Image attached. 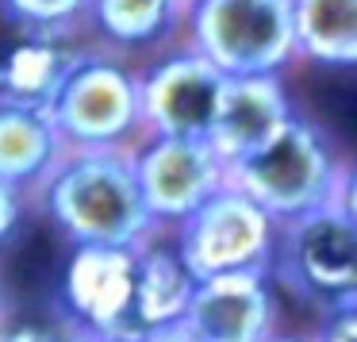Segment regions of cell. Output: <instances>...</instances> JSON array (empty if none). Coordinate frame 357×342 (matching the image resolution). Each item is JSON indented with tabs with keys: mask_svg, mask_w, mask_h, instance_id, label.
I'll return each instance as SVG.
<instances>
[{
	"mask_svg": "<svg viewBox=\"0 0 357 342\" xmlns=\"http://www.w3.org/2000/svg\"><path fill=\"white\" fill-rule=\"evenodd\" d=\"M277 246H284V277L319 308L357 304V216L354 196L326 204L319 211L280 227Z\"/></svg>",
	"mask_w": 357,
	"mask_h": 342,
	"instance_id": "obj_6",
	"label": "cell"
},
{
	"mask_svg": "<svg viewBox=\"0 0 357 342\" xmlns=\"http://www.w3.org/2000/svg\"><path fill=\"white\" fill-rule=\"evenodd\" d=\"M292 116L296 108L280 73L227 77L208 127V142L223 158V165H234L254 150H261Z\"/></svg>",
	"mask_w": 357,
	"mask_h": 342,
	"instance_id": "obj_11",
	"label": "cell"
},
{
	"mask_svg": "<svg viewBox=\"0 0 357 342\" xmlns=\"http://www.w3.org/2000/svg\"><path fill=\"white\" fill-rule=\"evenodd\" d=\"M227 181L280 227L354 196L349 162L338 154L331 135L303 116H292L261 150L227 165Z\"/></svg>",
	"mask_w": 357,
	"mask_h": 342,
	"instance_id": "obj_2",
	"label": "cell"
},
{
	"mask_svg": "<svg viewBox=\"0 0 357 342\" xmlns=\"http://www.w3.org/2000/svg\"><path fill=\"white\" fill-rule=\"evenodd\" d=\"M66 35L70 31H27L12 43L0 54V101L47 112L73 66L85 58V50L66 43Z\"/></svg>",
	"mask_w": 357,
	"mask_h": 342,
	"instance_id": "obj_12",
	"label": "cell"
},
{
	"mask_svg": "<svg viewBox=\"0 0 357 342\" xmlns=\"http://www.w3.org/2000/svg\"><path fill=\"white\" fill-rule=\"evenodd\" d=\"M47 112L66 150H131L142 135L139 73L104 54H85Z\"/></svg>",
	"mask_w": 357,
	"mask_h": 342,
	"instance_id": "obj_4",
	"label": "cell"
},
{
	"mask_svg": "<svg viewBox=\"0 0 357 342\" xmlns=\"http://www.w3.org/2000/svg\"><path fill=\"white\" fill-rule=\"evenodd\" d=\"M181 20L188 50L223 77L280 73L296 62L292 0H188Z\"/></svg>",
	"mask_w": 357,
	"mask_h": 342,
	"instance_id": "obj_3",
	"label": "cell"
},
{
	"mask_svg": "<svg viewBox=\"0 0 357 342\" xmlns=\"http://www.w3.org/2000/svg\"><path fill=\"white\" fill-rule=\"evenodd\" d=\"M39 204L70 246H142L154 239L135 173V147L66 150L39 188Z\"/></svg>",
	"mask_w": 357,
	"mask_h": 342,
	"instance_id": "obj_1",
	"label": "cell"
},
{
	"mask_svg": "<svg viewBox=\"0 0 357 342\" xmlns=\"http://www.w3.org/2000/svg\"><path fill=\"white\" fill-rule=\"evenodd\" d=\"M307 342H357V304L323 308V323Z\"/></svg>",
	"mask_w": 357,
	"mask_h": 342,
	"instance_id": "obj_20",
	"label": "cell"
},
{
	"mask_svg": "<svg viewBox=\"0 0 357 342\" xmlns=\"http://www.w3.org/2000/svg\"><path fill=\"white\" fill-rule=\"evenodd\" d=\"M50 231H27V227H16L12 231V239L0 246V254L4 258V265H0V288L8 292V288H16V292L24 296H47L50 288H54V281L62 277V258H58V239L62 235L54 231V223L47 219Z\"/></svg>",
	"mask_w": 357,
	"mask_h": 342,
	"instance_id": "obj_16",
	"label": "cell"
},
{
	"mask_svg": "<svg viewBox=\"0 0 357 342\" xmlns=\"http://www.w3.org/2000/svg\"><path fill=\"white\" fill-rule=\"evenodd\" d=\"M185 4H188V0H185Z\"/></svg>",
	"mask_w": 357,
	"mask_h": 342,
	"instance_id": "obj_26",
	"label": "cell"
},
{
	"mask_svg": "<svg viewBox=\"0 0 357 342\" xmlns=\"http://www.w3.org/2000/svg\"><path fill=\"white\" fill-rule=\"evenodd\" d=\"M139 246H73L62 265L66 323L81 339L146 334L135 315Z\"/></svg>",
	"mask_w": 357,
	"mask_h": 342,
	"instance_id": "obj_7",
	"label": "cell"
},
{
	"mask_svg": "<svg viewBox=\"0 0 357 342\" xmlns=\"http://www.w3.org/2000/svg\"><path fill=\"white\" fill-rule=\"evenodd\" d=\"M146 334H150L154 342H192V339H188V331H185L181 323H173V327H162V331H146Z\"/></svg>",
	"mask_w": 357,
	"mask_h": 342,
	"instance_id": "obj_22",
	"label": "cell"
},
{
	"mask_svg": "<svg viewBox=\"0 0 357 342\" xmlns=\"http://www.w3.org/2000/svg\"><path fill=\"white\" fill-rule=\"evenodd\" d=\"M277 323L269 269L215 273L196 281L181 327L192 342H269Z\"/></svg>",
	"mask_w": 357,
	"mask_h": 342,
	"instance_id": "obj_10",
	"label": "cell"
},
{
	"mask_svg": "<svg viewBox=\"0 0 357 342\" xmlns=\"http://www.w3.org/2000/svg\"><path fill=\"white\" fill-rule=\"evenodd\" d=\"M66 154L50 112L0 101V181L20 193L39 188Z\"/></svg>",
	"mask_w": 357,
	"mask_h": 342,
	"instance_id": "obj_13",
	"label": "cell"
},
{
	"mask_svg": "<svg viewBox=\"0 0 357 342\" xmlns=\"http://www.w3.org/2000/svg\"><path fill=\"white\" fill-rule=\"evenodd\" d=\"M96 31L116 47H142L165 35L185 12V0H89Z\"/></svg>",
	"mask_w": 357,
	"mask_h": 342,
	"instance_id": "obj_17",
	"label": "cell"
},
{
	"mask_svg": "<svg viewBox=\"0 0 357 342\" xmlns=\"http://www.w3.org/2000/svg\"><path fill=\"white\" fill-rule=\"evenodd\" d=\"M135 173L154 223H181L227 185V165L208 139L142 135L135 142Z\"/></svg>",
	"mask_w": 357,
	"mask_h": 342,
	"instance_id": "obj_8",
	"label": "cell"
},
{
	"mask_svg": "<svg viewBox=\"0 0 357 342\" xmlns=\"http://www.w3.org/2000/svg\"><path fill=\"white\" fill-rule=\"evenodd\" d=\"M20 223H24V193L0 181V246L12 239Z\"/></svg>",
	"mask_w": 357,
	"mask_h": 342,
	"instance_id": "obj_21",
	"label": "cell"
},
{
	"mask_svg": "<svg viewBox=\"0 0 357 342\" xmlns=\"http://www.w3.org/2000/svg\"><path fill=\"white\" fill-rule=\"evenodd\" d=\"M0 4L27 31H70L85 16L89 0H0Z\"/></svg>",
	"mask_w": 357,
	"mask_h": 342,
	"instance_id": "obj_18",
	"label": "cell"
},
{
	"mask_svg": "<svg viewBox=\"0 0 357 342\" xmlns=\"http://www.w3.org/2000/svg\"><path fill=\"white\" fill-rule=\"evenodd\" d=\"M269 342H307V339H300V334H273Z\"/></svg>",
	"mask_w": 357,
	"mask_h": 342,
	"instance_id": "obj_24",
	"label": "cell"
},
{
	"mask_svg": "<svg viewBox=\"0 0 357 342\" xmlns=\"http://www.w3.org/2000/svg\"><path fill=\"white\" fill-rule=\"evenodd\" d=\"M81 342H154L150 334H119V339H81Z\"/></svg>",
	"mask_w": 357,
	"mask_h": 342,
	"instance_id": "obj_23",
	"label": "cell"
},
{
	"mask_svg": "<svg viewBox=\"0 0 357 342\" xmlns=\"http://www.w3.org/2000/svg\"><path fill=\"white\" fill-rule=\"evenodd\" d=\"M296 58L326 70L357 66V0H292Z\"/></svg>",
	"mask_w": 357,
	"mask_h": 342,
	"instance_id": "obj_15",
	"label": "cell"
},
{
	"mask_svg": "<svg viewBox=\"0 0 357 342\" xmlns=\"http://www.w3.org/2000/svg\"><path fill=\"white\" fill-rule=\"evenodd\" d=\"M277 235L280 223H273L246 193L227 181L177 223L173 246L192 269V277L204 281L215 273L269 269L277 254Z\"/></svg>",
	"mask_w": 357,
	"mask_h": 342,
	"instance_id": "obj_5",
	"label": "cell"
},
{
	"mask_svg": "<svg viewBox=\"0 0 357 342\" xmlns=\"http://www.w3.org/2000/svg\"><path fill=\"white\" fill-rule=\"evenodd\" d=\"M196 277L177 254L173 242L146 239L139 246V273H135V315L142 331H162L181 323L188 300H192Z\"/></svg>",
	"mask_w": 357,
	"mask_h": 342,
	"instance_id": "obj_14",
	"label": "cell"
},
{
	"mask_svg": "<svg viewBox=\"0 0 357 342\" xmlns=\"http://www.w3.org/2000/svg\"><path fill=\"white\" fill-rule=\"evenodd\" d=\"M0 308H4V288H0Z\"/></svg>",
	"mask_w": 357,
	"mask_h": 342,
	"instance_id": "obj_25",
	"label": "cell"
},
{
	"mask_svg": "<svg viewBox=\"0 0 357 342\" xmlns=\"http://www.w3.org/2000/svg\"><path fill=\"white\" fill-rule=\"evenodd\" d=\"M0 342H81V334L70 323H20L0 327Z\"/></svg>",
	"mask_w": 357,
	"mask_h": 342,
	"instance_id": "obj_19",
	"label": "cell"
},
{
	"mask_svg": "<svg viewBox=\"0 0 357 342\" xmlns=\"http://www.w3.org/2000/svg\"><path fill=\"white\" fill-rule=\"evenodd\" d=\"M223 81H227L223 73L196 50H177V54L154 62L150 70H142L139 73L142 135L208 139Z\"/></svg>",
	"mask_w": 357,
	"mask_h": 342,
	"instance_id": "obj_9",
	"label": "cell"
}]
</instances>
